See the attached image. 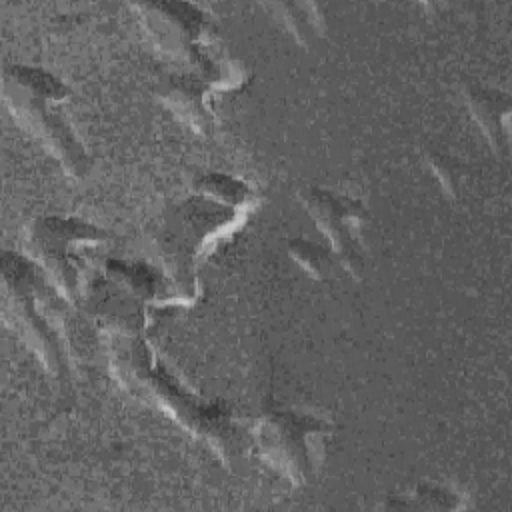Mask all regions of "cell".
<instances>
[{
	"label": "cell",
	"instance_id": "obj_1",
	"mask_svg": "<svg viewBox=\"0 0 512 512\" xmlns=\"http://www.w3.org/2000/svg\"><path fill=\"white\" fill-rule=\"evenodd\" d=\"M30 72L38 100H34V94L22 80L18 68H14L4 76L6 102L12 106L14 116H20L28 126H32V122L40 124L38 130H42L46 146H50L62 164H66L74 174H82L86 162L82 148H78L68 132V126L60 118V112L54 108V102L64 96V88L44 72Z\"/></svg>",
	"mask_w": 512,
	"mask_h": 512
},
{
	"label": "cell",
	"instance_id": "obj_2",
	"mask_svg": "<svg viewBox=\"0 0 512 512\" xmlns=\"http://www.w3.org/2000/svg\"><path fill=\"white\" fill-rule=\"evenodd\" d=\"M310 214L316 218L318 226L328 234L334 248L340 254V262L350 274L362 270L360 252V206L352 200L334 198L324 190H314L306 196Z\"/></svg>",
	"mask_w": 512,
	"mask_h": 512
},
{
	"label": "cell",
	"instance_id": "obj_3",
	"mask_svg": "<svg viewBox=\"0 0 512 512\" xmlns=\"http://www.w3.org/2000/svg\"><path fill=\"white\" fill-rule=\"evenodd\" d=\"M468 104L482 124L494 146H506V116H508V98L502 94L486 92L482 88H474L468 92Z\"/></svg>",
	"mask_w": 512,
	"mask_h": 512
},
{
	"label": "cell",
	"instance_id": "obj_4",
	"mask_svg": "<svg viewBox=\"0 0 512 512\" xmlns=\"http://www.w3.org/2000/svg\"><path fill=\"white\" fill-rule=\"evenodd\" d=\"M290 252L294 254L296 260H300V264L306 270H310L312 274H316L320 278L326 276L330 262H328V256L324 254L322 248H318V246H314L310 242H292L290 244Z\"/></svg>",
	"mask_w": 512,
	"mask_h": 512
},
{
	"label": "cell",
	"instance_id": "obj_5",
	"mask_svg": "<svg viewBox=\"0 0 512 512\" xmlns=\"http://www.w3.org/2000/svg\"><path fill=\"white\" fill-rule=\"evenodd\" d=\"M448 160H450V158H448V156H444V154H440V156H438L436 152L428 154V162L432 164L434 172L444 180L446 190L454 192V190H456V176H454L456 166H454V162H448Z\"/></svg>",
	"mask_w": 512,
	"mask_h": 512
}]
</instances>
